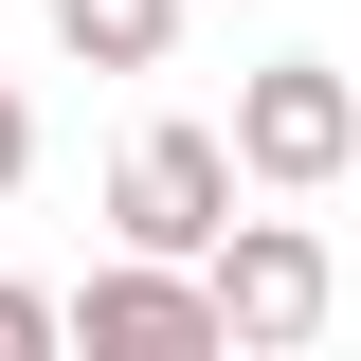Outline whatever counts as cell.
I'll list each match as a JSON object with an SVG mask.
<instances>
[{
	"label": "cell",
	"instance_id": "cell-1",
	"mask_svg": "<svg viewBox=\"0 0 361 361\" xmlns=\"http://www.w3.org/2000/svg\"><path fill=\"white\" fill-rule=\"evenodd\" d=\"M235 180H253L235 127H180V109L127 127V163H109V253H217L235 235Z\"/></svg>",
	"mask_w": 361,
	"mask_h": 361
},
{
	"label": "cell",
	"instance_id": "cell-4",
	"mask_svg": "<svg viewBox=\"0 0 361 361\" xmlns=\"http://www.w3.org/2000/svg\"><path fill=\"white\" fill-rule=\"evenodd\" d=\"M199 271H217V325H235V361H289V343H325V307H343V271H325V235H307V217H235Z\"/></svg>",
	"mask_w": 361,
	"mask_h": 361
},
{
	"label": "cell",
	"instance_id": "cell-3",
	"mask_svg": "<svg viewBox=\"0 0 361 361\" xmlns=\"http://www.w3.org/2000/svg\"><path fill=\"white\" fill-rule=\"evenodd\" d=\"M73 343L90 361H235V325H217V271L199 253H109L73 289Z\"/></svg>",
	"mask_w": 361,
	"mask_h": 361
},
{
	"label": "cell",
	"instance_id": "cell-6",
	"mask_svg": "<svg viewBox=\"0 0 361 361\" xmlns=\"http://www.w3.org/2000/svg\"><path fill=\"white\" fill-rule=\"evenodd\" d=\"M37 343H73V307H54V289H18V271H0V361H37Z\"/></svg>",
	"mask_w": 361,
	"mask_h": 361
},
{
	"label": "cell",
	"instance_id": "cell-7",
	"mask_svg": "<svg viewBox=\"0 0 361 361\" xmlns=\"http://www.w3.org/2000/svg\"><path fill=\"white\" fill-rule=\"evenodd\" d=\"M37 180V109H18V73H0V199Z\"/></svg>",
	"mask_w": 361,
	"mask_h": 361
},
{
	"label": "cell",
	"instance_id": "cell-2",
	"mask_svg": "<svg viewBox=\"0 0 361 361\" xmlns=\"http://www.w3.org/2000/svg\"><path fill=\"white\" fill-rule=\"evenodd\" d=\"M235 163H253L271 199H325V180L361 163V90H343V54H253V73H235Z\"/></svg>",
	"mask_w": 361,
	"mask_h": 361
},
{
	"label": "cell",
	"instance_id": "cell-5",
	"mask_svg": "<svg viewBox=\"0 0 361 361\" xmlns=\"http://www.w3.org/2000/svg\"><path fill=\"white\" fill-rule=\"evenodd\" d=\"M37 18H54L73 73H163L180 54V0H37Z\"/></svg>",
	"mask_w": 361,
	"mask_h": 361
}]
</instances>
